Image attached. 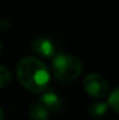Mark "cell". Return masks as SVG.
Returning <instances> with one entry per match:
<instances>
[{
	"label": "cell",
	"mask_w": 119,
	"mask_h": 120,
	"mask_svg": "<svg viewBox=\"0 0 119 120\" xmlns=\"http://www.w3.org/2000/svg\"><path fill=\"white\" fill-rule=\"evenodd\" d=\"M16 74L21 85L33 93L43 92L50 82V74L44 63L32 56L23 57L19 62Z\"/></svg>",
	"instance_id": "1"
},
{
	"label": "cell",
	"mask_w": 119,
	"mask_h": 120,
	"mask_svg": "<svg viewBox=\"0 0 119 120\" xmlns=\"http://www.w3.org/2000/svg\"><path fill=\"white\" fill-rule=\"evenodd\" d=\"M0 120H5V116H4V112H2L1 107H0Z\"/></svg>",
	"instance_id": "10"
},
{
	"label": "cell",
	"mask_w": 119,
	"mask_h": 120,
	"mask_svg": "<svg viewBox=\"0 0 119 120\" xmlns=\"http://www.w3.org/2000/svg\"><path fill=\"white\" fill-rule=\"evenodd\" d=\"M29 116L32 120H48L49 112L41 104H33L29 109Z\"/></svg>",
	"instance_id": "7"
},
{
	"label": "cell",
	"mask_w": 119,
	"mask_h": 120,
	"mask_svg": "<svg viewBox=\"0 0 119 120\" xmlns=\"http://www.w3.org/2000/svg\"><path fill=\"white\" fill-rule=\"evenodd\" d=\"M51 70L56 79L65 83L78 77L83 71V64L75 56L61 54L53 60Z\"/></svg>",
	"instance_id": "2"
},
{
	"label": "cell",
	"mask_w": 119,
	"mask_h": 120,
	"mask_svg": "<svg viewBox=\"0 0 119 120\" xmlns=\"http://www.w3.org/2000/svg\"><path fill=\"white\" fill-rule=\"evenodd\" d=\"M1 49H2V45H1V43H0V51H1Z\"/></svg>",
	"instance_id": "11"
},
{
	"label": "cell",
	"mask_w": 119,
	"mask_h": 120,
	"mask_svg": "<svg viewBox=\"0 0 119 120\" xmlns=\"http://www.w3.org/2000/svg\"><path fill=\"white\" fill-rule=\"evenodd\" d=\"M11 82V72L2 65H0V89L5 87Z\"/></svg>",
	"instance_id": "9"
},
{
	"label": "cell",
	"mask_w": 119,
	"mask_h": 120,
	"mask_svg": "<svg viewBox=\"0 0 119 120\" xmlns=\"http://www.w3.org/2000/svg\"><path fill=\"white\" fill-rule=\"evenodd\" d=\"M40 104L49 112H56L62 107V100L55 92H44L40 98Z\"/></svg>",
	"instance_id": "5"
},
{
	"label": "cell",
	"mask_w": 119,
	"mask_h": 120,
	"mask_svg": "<svg viewBox=\"0 0 119 120\" xmlns=\"http://www.w3.org/2000/svg\"><path fill=\"white\" fill-rule=\"evenodd\" d=\"M32 47H33V50L38 55H40L41 57H44V58H51V57H54V55L56 52L55 44L46 38H38L36 40H34Z\"/></svg>",
	"instance_id": "4"
},
{
	"label": "cell",
	"mask_w": 119,
	"mask_h": 120,
	"mask_svg": "<svg viewBox=\"0 0 119 120\" xmlns=\"http://www.w3.org/2000/svg\"><path fill=\"white\" fill-rule=\"evenodd\" d=\"M84 90L90 97L103 98L109 90L106 79L99 74H89L83 82Z\"/></svg>",
	"instance_id": "3"
},
{
	"label": "cell",
	"mask_w": 119,
	"mask_h": 120,
	"mask_svg": "<svg viewBox=\"0 0 119 120\" xmlns=\"http://www.w3.org/2000/svg\"><path fill=\"white\" fill-rule=\"evenodd\" d=\"M107 106H110L116 113L119 112V91L117 87L110 93V97L107 98Z\"/></svg>",
	"instance_id": "8"
},
{
	"label": "cell",
	"mask_w": 119,
	"mask_h": 120,
	"mask_svg": "<svg viewBox=\"0 0 119 120\" xmlns=\"http://www.w3.org/2000/svg\"><path fill=\"white\" fill-rule=\"evenodd\" d=\"M109 110V106L106 103H103V101H99V103H93L89 106V116L92 117V118H102L106 114Z\"/></svg>",
	"instance_id": "6"
}]
</instances>
